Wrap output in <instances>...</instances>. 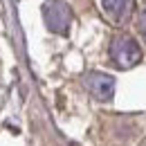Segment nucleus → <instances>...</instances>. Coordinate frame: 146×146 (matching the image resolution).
<instances>
[{"label":"nucleus","instance_id":"1","mask_svg":"<svg viewBox=\"0 0 146 146\" xmlns=\"http://www.w3.org/2000/svg\"><path fill=\"white\" fill-rule=\"evenodd\" d=\"M110 58L117 68L128 70V68H135L139 61H142V47L139 43L128 34H119V36L112 38L110 43Z\"/></svg>","mask_w":146,"mask_h":146},{"label":"nucleus","instance_id":"2","mask_svg":"<svg viewBox=\"0 0 146 146\" xmlns=\"http://www.w3.org/2000/svg\"><path fill=\"white\" fill-rule=\"evenodd\" d=\"M43 18L50 32L54 34H68L72 23V9L63 0H47L43 5Z\"/></svg>","mask_w":146,"mask_h":146},{"label":"nucleus","instance_id":"3","mask_svg":"<svg viewBox=\"0 0 146 146\" xmlns=\"http://www.w3.org/2000/svg\"><path fill=\"white\" fill-rule=\"evenodd\" d=\"M86 88L99 101H110L115 94V79L106 72H90L86 74Z\"/></svg>","mask_w":146,"mask_h":146},{"label":"nucleus","instance_id":"4","mask_svg":"<svg viewBox=\"0 0 146 146\" xmlns=\"http://www.w3.org/2000/svg\"><path fill=\"white\" fill-rule=\"evenodd\" d=\"M104 16L112 23V25H124L135 9V0H99Z\"/></svg>","mask_w":146,"mask_h":146},{"label":"nucleus","instance_id":"5","mask_svg":"<svg viewBox=\"0 0 146 146\" xmlns=\"http://www.w3.org/2000/svg\"><path fill=\"white\" fill-rule=\"evenodd\" d=\"M142 34H144V38H146V16H144V20H142Z\"/></svg>","mask_w":146,"mask_h":146}]
</instances>
